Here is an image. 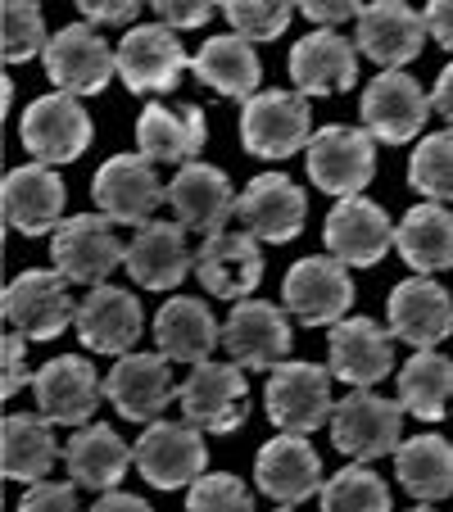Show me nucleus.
I'll return each instance as SVG.
<instances>
[{
    "instance_id": "f257e3e1",
    "label": "nucleus",
    "mask_w": 453,
    "mask_h": 512,
    "mask_svg": "<svg viewBox=\"0 0 453 512\" xmlns=\"http://www.w3.org/2000/svg\"><path fill=\"white\" fill-rule=\"evenodd\" d=\"M136 472L155 490H182V485H195L204 476V463H209V445H204L200 426L186 417V422H150L141 431L132 449Z\"/></svg>"
},
{
    "instance_id": "f03ea898",
    "label": "nucleus",
    "mask_w": 453,
    "mask_h": 512,
    "mask_svg": "<svg viewBox=\"0 0 453 512\" xmlns=\"http://www.w3.org/2000/svg\"><path fill=\"white\" fill-rule=\"evenodd\" d=\"M23 150H28L37 164H73L82 159V150L91 145V114L78 105L73 91H55V96H41L23 109Z\"/></svg>"
},
{
    "instance_id": "7ed1b4c3",
    "label": "nucleus",
    "mask_w": 453,
    "mask_h": 512,
    "mask_svg": "<svg viewBox=\"0 0 453 512\" xmlns=\"http://www.w3.org/2000/svg\"><path fill=\"white\" fill-rule=\"evenodd\" d=\"M241 141L250 155L286 159L313 141V118L304 91H259L241 109Z\"/></svg>"
},
{
    "instance_id": "20e7f679",
    "label": "nucleus",
    "mask_w": 453,
    "mask_h": 512,
    "mask_svg": "<svg viewBox=\"0 0 453 512\" xmlns=\"http://www.w3.org/2000/svg\"><path fill=\"white\" fill-rule=\"evenodd\" d=\"M331 440H336L340 454L358 458V463L395 454L399 440H404V408L372 395L367 386H354V395L340 399L336 413H331Z\"/></svg>"
},
{
    "instance_id": "39448f33",
    "label": "nucleus",
    "mask_w": 453,
    "mask_h": 512,
    "mask_svg": "<svg viewBox=\"0 0 453 512\" xmlns=\"http://www.w3.org/2000/svg\"><path fill=\"white\" fill-rule=\"evenodd\" d=\"M46 73L59 91L73 96H96L109 87V78L118 73V50H109V41L96 32V23H68L46 41Z\"/></svg>"
},
{
    "instance_id": "423d86ee",
    "label": "nucleus",
    "mask_w": 453,
    "mask_h": 512,
    "mask_svg": "<svg viewBox=\"0 0 453 512\" xmlns=\"http://www.w3.org/2000/svg\"><path fill=\"white\" fill-rule=\"evenodd\" d=\"M376 173V136L367 127L331 123L309 141V177L327 195H358Z\"/></svg>"
},
{
    "instance_id": "0eeeda50",
    "label": "nucleus",
    "mask_w": 453,
    "mask_h": 512,
    "mask_svg": "<svg viewBox=\"0 0 453 512\" xmlns=\"http://www.w3.org/2000/svg\"><path fill=\"white\" fill-rule=\"evenodd\" d=\"M281 304L290 309V318L304 327H331L345 318V309L354 304V281H349L345 263L336 254H318V259H299L281 281Z\"/></svg>"
},
{
    "instance_id": "6e6552de",
    "label": "nucleus",
    "mask_w": 453,
    "mask_h": 512,
    "mask_svg": "<svg viewBox=\"0 0 453 512\" xmlns=\"http://www.w3.org/2000/svg\"><path fill=\"white\" fill-rule=\"evenodd\" d=\"M114 218H96V213H78L68 223L55 227L50 241V259L68 281L82 286H100L114 268H127V245L114 236Z\"/></svg>"
},
{
    "instance_id": "1a4fd4ad",
    "label": "nucleus",
    "mask_w": 453,
    "mask_h": 512,
    "mask_svg": "<svg viewBox=\"0 0 453 512\" xmlns=\"http://www.w3.org/2000/svg\"><path fill=\"white\" fill-rule=\"evenodd\" d=\"M182 413L191 417L200 431H236V426L250 417V386H245V368L241 363H195V372L182 381Z\"/></svg>"
},
{
    "instance_id": "9d476101",
    "label": "nucleus",
    "mask_w": 453,
    "mask_h": 512,
    "mask_svg": "<svg viewBox=\"0 0 453 512\" xmlns=\"http://www.w3.org/2000/svg\"><path fill=\"white\" fill-rule=\"evenodd\" d=\"M186 50L177 41V28L168 23H145L132 28L118 41V78L127 82L132 96H164L177 87V78L186 73Z\"/></svg>"
},
{
    "instance_id": "9b49d317",
    "label": "nucleus",
    "mask_w": 453,
    "mask_h": 512,
    "mask_svg": "<svg viewBox=\"0 0 453 512\" xmlns=\"http://www.w3.org/2000/svg\"><path fill=\"white\" fill-rule=\"evenodd\" d=\"M5 318L28 340H55L68 322H78L68 277L59 268H28L5 290Z\"/></svg>"
},
{
    "instance_id": "f8f14e48",
    "label": "nucleus",
    "mask_w": 453,
    "mask_h": 512,
    "mask_svg": "<svg viewBox=\"0 0 453 512\" xmlns=\"http://www.w3.org/2000/svg\"><path fill=\"white\" fill-rule=\"evenodd\" d=\"M268 417L281 431H299L309 435L318 426L331 422L336 413V399H331V372L318 363H281L272 368L268 381Z\"/></svg>"
},
{
    "instance_id": "ddd939ff",
    "label": "nucleus",
    "mask_w": 453,
    "mask_h": 512,
    "mask_svg": "<svg viewBox=\"0 0 453 512\" xmlns=\"http://www.w3.org/2000/svg\"><path fill=\"white\" fill-rule=\"evenodd\" d=\"M91 195H96L100 213L114 223H150V213L168 200V186L155 177V159L114 155L100 164Z\"/></svg>"
},
{
    "instance_id": "4468645a",
    "label": "nucleus",
    "mask_w": 453,
    "mask_h": 512,
    "mask_svg": "<svg viewBox=\"0 0 453 512\" xmlns=\"http://www.w3.org/2000/svg\"><path fill=\"white\" fill-rule=\"evenodd\" d=\"M200 286L218 300H250L263 281V250L254 232H209L195 250Z\"/></svg>"
},
{
    "instance_id": "2eb2a0df",
    "label": "nucleus",
    "mask_w": 453,
    "mask_h": 512,
    "mask_svg": "<svg viewBox=\"0 0 453 512\" xmlns=\"http://www.w3.org/2000/svg\"><path fill=\"white\" fill-rule=\"evenodd\" d=\"M173 358L159 354H118V363L109 368L105 395L127 422H155L168 404H173L177 386H173Z\"/></svg>"
},
{
    "instance_id": "dca6fc26",
    "label": "nucleus",
    "mask_w": 453,
    "mask_h": 512,
    "mask_svg": "<svg viewBox=\"0 0 453 512\" xmlns=\"http://www.w3.org/2000/svg\"><path fill=\"white\" fill-rule=\"evenodd\" d=\"M222 345L241 368H281L290 358V322L268 300H236L232 318L222 322Z\"/></svg>"
},
{
    "instance_id": "f3484780",
    "label": "nucleus",
    "mask_w": 453,
    "mask_h": 512,
    "mask_svg": "<svg viewBox=\"0 0 453 512\" xmlns=\"http://www.w3.org/2000/svg\"><path fill=\"white\" fill-rule=\"evenodd\" d=\"M304 213H309V200L290 177L281 173H263L236 195V223L245 232H254L268 245H286L304 232Z\"/></svg>"
},
{
    "instance_id": "a211bd4d",
    "label": "nucleus",
    "mask_w": 453,
    "mask_h": 512,
    "mask_svg": "<svg viewBox=\"0 0 453 512\" xmlns=\"http://www.w3.org/2000/svg\"><path fill=\"white\" fill-rule=\"evenodd\" d=\"M363 127L386 145H399V141H413L422 132L426 114H431V96L417 87L408 73L399 68H386L381 78L367 82L363 91Z\"/></svg>"
},
{
    "instance_id": "6ab92c4d",
    "label": "nucleus",
    "mask_w": 453,
    "mask_h": 512,
    "mask_svg": "<svg viewBox=\"0 0 453 512\" xmlns=\"http://www.w3.org/2000/svg\"><path fill=\"white\" fill-rule=\"evenodd\" d=\"M327 250L340 263H354V268H372L390 254L395 245V223L386 218V209L363 195H340V204L327 213Z\"/></svg>"
},
{
    "instance_id": "aec40b11",
    "label": "nucleus",
    "mask_w": 453,
    "mask_h": 512,
    "mask_svg": "<svg viewBox=\"0 0 453 512\" xmlns=\"http://www.w3.org/2000/svg\"><path fill=\"white\" fill-rule=\"evenodd\" d=\"M426 32H431L426 28V14L408 10L404 0H376V5H367V10L358 14L354 46L363 50L372 64L399 68V64L422 55Z\"/></svg>"
},
{
    "instance_id": "412c9836",
    "label": "nucleus",
    "mask_w": 453,
    "mask_h": 512,
    "mask_svg": "<svg viewBox=\"0 0 453 512\" xmlns=\"http://www.w3.org/2000/svg\"><path fill=\"white\" fill-rule=\"evenodd\" d=\"M145 331L141 300L123 286H91V295L78 304V336L91 354H127Z\"/></svg>"
},
{
    "instance_id": "4be33fe9",
    "label": "nucleus",
    "mask_w": 453,
    "mask_h": 512,
    "mask_svg": "<svg viewBox=\"0 0 453 512\" xmlns=\"http://www.w3.org/2000/svg\"><path fill=\"white\" fill-rule=\"evenodd\" d=\"M32 395H37V408L55 426H82L91 422V413L100 404V377L91 368V358L64 354L32 377Z\"/></svg>"
},
{
    "instance_id": "5701e85b",
    "label": "nucleus",
    "mask_w": 453,
    "mask_h": 512,
    "mask_svg": "<svg viewBox=\"0 0 453 512\" xmlns=\"http://www.w3.org/2000/svg\"><path fill=\"white\" fill-rule=\"evenodd\" d=\"M254 476L259 490L277 503H304L322 490V458L299 431H281L277 440L259 449L254 458Z\"/></svg>"
},
{
    "instance_id": "b1692460",
    "label": "nucleus",
    "mask_w": 453,
    "mask_h": 512,
    "mask_svg": "<svg viewBox=\"0 0 453 512\" xmlns=\"http://www.w3.org/2000/svg\"><path fill=\"white\" fill-rule=\"evenodd\" d=\"M168 204H173L177 223L191 227V232H204V236L222 232L227 218L236 213V195H232L227 173L213 164H200V159L177 168V177L168 182Z\"/></svg>"
},
{
    "instance_id": "393cba45",
    "label": "nucleus",
    "mask_w": 453,
    "mask_h": 512,
    "mask_svg": "<svg viewBox=\"0 0 453 512\" xmlns=\"http://www.w3.org/2000/svg\"><path fill=\"white\" fill-rule=\"evenodd\" d=\"M354 78H358V46L331 28L309 32L290 50V82L304 96H340V91L354 87Z\"/></svg>"
},
{
    "instance_id": "a878e982",
    "label": "nucleus",
    "mask_w": 453,
    "mask_h": 512,
    "mask_svg": "<svg viewBox=\"0 0 453 512\" xmlns=\"http://www.w3.org/2000/svg\"><path fill=\"white\" fill-rule=\"evenodd\" d=\"M395 331L376 327L372 318H345L331 331V377L345 386H376L395 368V349H390Z\"/></svg>"
},
{
    "instance_id": "bb28decb",
    "label": "nucleus",
    "mask_w": 453,
    "mask_h": 512,
    "mask_svg": "<svg viewBox=\"0 0 453 512\" xmlns=\"http://www.w3.org/2000/svg\"><path fill=\"white\" fill-rule=\"evenodd\" d=\"M390 331L413 349H435L453 331V300L431 277L399 281L390 290Z\"/></svg>"
},
{
    "instance_id": "cd10ccee",
    "label": "nucleus",
    "mask_w": 453,
    "mask_h": 512,
    "mask_svg": "<svg viewBox=\"0 0 453 512\" xmlns=\"http://www.w3.org/2000/svg\"><path fill=\"white\" fill-rule=\"evenodd\" d=\"M204 136H209V123L200 105H145V114L136 118V150L155 164H191L204 150Z\"/></svg>"
},
{
    "instance_id": "c85d7f7f",
    "label": "nucleus",
    "mask_w": 453,
    "mask_h": 512,
    "mask_svg": "<svg viewBox=\"0 0 453 512\" xmlns=\"http://www.w3.org/2000/svg\"><path fill=\"white\" fill-rule=\"evenodd\" d=\"M5 218H10L14 232L23 236H46L50 227H59V213H64V182L50 173V164H23L5 177Z\"/></svg>"
},
{
    "instance_id": "c756f323",
    "label": "nucleus",
    "mask_w": 453,
    "mask_h": 512,
    "mask_svg": "<svg viewBox=\"0 0 453 512\" xmlns=\"http://www.w3.org/2000/svg\"><path fill=\"white\" fill-rule=\"evenodd\" d=\"M182 223H141V232L127 245V272L145 290H173L191 272L195 254L186 250Z\"/></svg>"
},
{
    "instance_id": "7c9ffc66",
    "label": "nucleus",
    "mask_w": 453,
    "mask_h": 512,
    "mask_svg": "<svg viewBox=\"0 0 453 512\" xmlns=\"http://www.w3.org/2000/svg\"><path fill=\"white\" fill-rule=\"evenodd\" d=\"M132 463L136 458H132V449H127V440L105 422H91V426H82V431H73V440L64 445L68 476H73L82 490H96V494L114 490Z\"/></svg>"
},
{
    "instance_id": "2f4dec72",
    "label": "nucleus",
    "mask_w": 453,
    "mask_h": 512,
    "mask_svg": "<svg viewBox=\"0 0 453 512\" xmlns=\"http://www.w3.org/2000/svg\"><path fill=\"white\" fill-rule=\"evenodd\" d=\"M191 68H195V78H200L204 87H213L218 96H227V100L259 96L263 64H259V55H254L250 37H241V32L209 37L200 46V55L191 59Z\"/></svg>"
},
{
    "instance_id": "473e14b6",
    "label": "nucleus",
    "mask_w": 453,
    "mask_h": 512,
    "mask_svg": "<svg viewBox=\"0 0 453 512\" xmlns=\"http://www.w3.org/2000/svg\"><path fill=\"white\" fill-rule=\"evenodd\" d=\"M155 340L173 363H204V358L218 349L222 327L209 313V304L195 300V295H177L159 309L155 318Z\"/></svg>"
},
{
    "instance_id": "72a5a7b5",
    "label": "nucleus",
    "mask_w": 453,
    "mask_h": 512,
    "mask_svg": "<svg viewBox=\"0 0 453 512\" xmlns=\"http://www.w3.org/2000/svg\"><path fill=\"white\" fill-rule=\"evenodd\" d=\"M50 417L46 413H10L5 426H0V467L10 481H46L50 467L59 458L55 445V431H50Z\"/></svg>"
},
{
    "instance_id": "f704fd0d",
    "label": "nucleus",
    "mask_w": 453,
    "mask_h": 512,
    "mask_svg": "<svg viewBox=\"0 0 453 512\" xmlns=\"http://www.w3.org/2000/svg\"><path fill=\"white\" fill-rule=\"evenodd\" d=\"M395 245L408 268H417V272L453 268V213L440 209V200L413 204L395 232Z\"/></svg>"
},
{
    "instance_id": "c9c22d12",
    "label": "nucleus",
    "mask_w": 453,
    "mask_h": 512,
    "mask_svg": "<svg viewBox=\"0 0 453 512\" xmlns=\"http://www.w3.org/2000/svg\"><path fill=\"white\" fill-rule=\"evenodd\" d=\"M395 476L417 503H440L453 494V445L440 435H417L395 449Z\"/></svg>"
},
{
    "instance_id": "e433bc0d",
    "label": "nucleus",
    "mask_w": 453,
    "mask_h": 512,
    "mask_svg": "<svg viewBox=\"0 0 453 512\" xmlns=\"http://www.w3.org/2000/svg\"><path fill=\"white\" fill-rule=\"evenodd\" d=\"M399 404L422 422H440L453 404V358L435 349H417L399 372Z\"/></svg>"
},
{
    "instance_id": "4c0bfd02",
    "label": "nucleus",
    "mask_w": 453,
    "mask_h": 512,
    "mask_svg": "<svg viewBox=\"0 0 453 512\" xmlns=\"http://www.w3.org/2000/svg\"><path fill=\"white\" fill-rule=\"evenodd\" d=\"M408 186L431 200H453V127L426 136L408 159Z\"/></svg>"
},
{
    "instance_id": "58836bf2",
    "label": "nucleus",
    "mask_w": 453,
    "mask_h": 512,
    "mask_svg": "<svg viewBox=\"0 0 453 512\" xmlns=\"http://www.w3.org/2000/svg\"><path fill=\"white\" fill-rule=\"evenodd\" d=\"M299 0H222V14L241 37L250 41H277L290 28Z\"/></svg>"
},
{
    "instance_id": "ea45409f",
    "label": "nucleus",
    "mask_w": 453,
    "mask_h": 512,
    "mask_svg": "<svg viewBox=\"0 0 453 512\" xmlns=\"http://www.w3.org/2000/svg\"><path fill=\"white\" fill-rule=\"evenodd\" d=\"M322 508H390V490L376 472H367L363 463L336 472L327 485L318 490Z\"/></svg>"
},
{
    "instance_id": "a19ab883",
    "label": "nucleus",
    "mask_w": 453,
    "mask_h": 512,
    "mask_svg": "<svg viewBox=\"0 0 453 512\" xmlns=\"http://www.w3.org/2000/svg\"><path fill=\"white\" fill-rule=\"evenodd\" d=\"M32 55H46V19L37 0H5V59L23 64Z\"/></svg>"
},
{
    "instance_id": "79ce46f5",
    "label": "nucleus",
    "mask_w": 453,
    "mask_h": 512,
    "mask_svg": "<svg viewBox=\"0 0 453 512\" xmlns=\"http://www.w3.org/2000/svg\"><path fill=\"white\" fill-rule=\"evenodd\" d=\"M186 503H191L195 512H209V508H254V494L241 485V476L209 472V476H200V481L191 485Z\"/></svg>"
},
{
    "instance_id": "37998d69",
    "label": "nucleus",
    "mask_w": 453,
    "mask_h": 512,
    "mask_svg": "<svg viewBox=\"0 0 453 512\" xmlns=\"http://www.w3.org/2000/svg\"><path fill=\"white\" fill-rule=\"evenodd\" d=\"M23 512H73L78 508V481H32V490L19 503Z\"/></svg>"
},
{
    "instance_id": "c03bdc74",
    "label": "nucleus",
    "mask_w": 453,
    "mask_h": 512,
    "mask_svg": "<svg viewBox=\"0 0 453 512\" xmlns=\"http://www.w3.org/2000/svg\"><path fill=\"white\" fill-rule=\"evenodd\" d=\"M222 0H150V10L168 23V28H200Z\"/></svg>"
},
{
    "instance_id": "a18cd8bd",
    "label": "nucleus",
    "mask_w": 453,
    "mask_h": 512,
    "mask_svg": "<svg viewBox=\"0 0 453 512\" xmlns=\"http://www.w3.org/2000/svg\"><path fill=\"white\" fill-rule=\"evenodd\" d=\"M299 14L322 28H336L345 19H358L363 14V0H299Z\"/></svg>"
},
{
    "instance_id": "49530a36",
    "label": "nucleus",
    "mask_w": 453,
    "mask_h": 512,
    "mask_svg": "<svg viewBox=\"0 0 453 512\" xmlns=\"http://www.w3.org/2000/svg\"><path fill=\"white\" fill-rule=\"evenodd\" d=\"M23 331L14 327L10 336H5V381H0V390H5V399L10 395H19L23 390V381H28V358H23Z\"/></svg>"
},
{
    "instance_id": "de8ad7c7",
    "label": "nucleus",
    "mask_w": 453,
    "mask_h": 512,
    "mask_svg": "<svg viewBox=\"0 0 453 512\" xmlns=\"http://www.w3.org/2000/svg\"><path fill=\"white\" fill-rule=\"evenodd\" d=\"M145 0H78V10L87 14L91 23H132L136 19V10H141Z\"/></svg>"
},
{
    "instance_id": "09e8293b",
    "label": "nucleus",
    "mask_w": 453,
    "mask_h": 512,
    "mask_svg": "<svg viewBox=\"0 0 453 512\" xmlns=\"http://www.w3.org/2000/svg\"><path fill=\"white\" fill-rule=\"evenodd\" d=\"M426 28L444 50H453V0H426Z\"/></svg>"
},
{
    "instance_id": "8fccbe9b",
    "label": "nucleus",
    "mask_w": 453,
    "mask_h": 512,
    "mask_svg": "<svg viewBox=\"0 0 453 512\" xmlns=\"http://www.w3.org/2000/svg\"><path fill=\"white\" fill-rule=\"evenodd\" d=\"M431 105H435V114L444 118V123L453 127V64L444 68L440 78H435V91H431Z\"/></svg>"
},
{
    "instance_id": "3c124183",
    "label": "nucleus",
    "mask_w": 453,
    "mask_h": 512,
    "mask_svg": "<svg viewBox=\"0 0 453 512\" xmlns=\"http://www.w3.org/2000/svg\"><path fill=\"white\" fill-rule=\"evenodd\" d=\"M96 508L100 512H109V508H127V512H150L145 508V499H136V494H118V490H105L96 499Z\"/></svg>"
}]
</instances>
